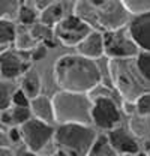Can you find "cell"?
Here are the masks:
<instances>
[{
  "instance_id": "ffe728a7",
  "label": "cell",
  "mask_w": 150,
  "mask_h": 156,
  "mask_svg": "<svg viewBox=\"0 0 150 156\" xmlns=\"http://www.w3.org/2000/svg\"><path fill=\"white\" fill-rule=\"evenodd\" d=\"M18 21L26 26V27H32L36 23H39V12L36 11V8L29 3H21L18 11Z\"/></svg>"
},
{
  "instance_id": "44dd1931",
  "label": "cell",
  "mask_w": 150,
  "mask_h": 156,
  "mask_svg": "<svg viewBox=\"0 0 150 156\" xmlns=\"http://www.w3.org/2000/svg\"><path fill=\"white\" fill-rule=\"evenodd\" d=\"M87 156H117V153L111 147V144L108 141V136L98 135V138H96V141L92 146V149H90Z\"/></svg>"
},
{
  "instance_id": "9a60e30c",
  "label": "cell",
  "mask_w": 150,
  "mask_h": 156,
  "mask_svg": "<svg viewBox=\"0 0 150 156\" xmlns=\"http://www.w3.org/2000/svg\"><path fill=\"white\" fill-rule=\"evenodd\" d=\"M29 108H30L32 117H35L38 120H42L45 123L54 122V110H53L51 98L45 96V95H39V96L30 101Z\"/></svg>"
},
{
  "instance_id": "603a6c76",
  "label": "cell",
  "mask_w": 150,
  "mask_h": 156,
  "mask_svg": "<svg viewBox=\"0 0 150 156\" xmlns=\"http://www.w3.org/2000/svg\"><path fill=\"white\" fill-rule=\"evenodd\" d=\"M15 48L17 51L26 53V51H32L35 47L38 45V42L30 36L29 30H17V38H15Z\"/></svg>"
},
{
  "instance_id": "f546056e",
  "label": "cell",
  "mask_w": 150,
  "mask_h": 156,
  "mask_svg": "<svg viewBox=\"0 0 150 156\" xmlns=\"http://www.w3.org/2000/svg\"><path fill=\"white\" fill-rule=\"evenodd\" d=\"M8 140L12 141V143H18V141H23L21 140V132H20V128H12L8 131Z\"/></svg>"
},
{
  "instance_id": "ac0fdd59",
  "label": "cell",
  "mask_w": 150,
  "mask_h": 156,
  "mask_svg": "<svg viewBox=\"0 0 150 156\" xmlns=\"http://www.w3.org/2000/svg\"><path fill=\"white\" fill-rule=\"evenodd\" d=\"M17 26L11 20H0V47L6 48L9 44H14L17 38Z\"/></svg>"
},
{
  "instance_id": "cb8c5ba5",
  "label": "cell",
  "mask_w": 150,
  "mask_h": 156,
  "mask_svg": "<svg viewBox=\"0 0 150 156\" xmlns=\"http://www.w3.org/2000/svg\"><path fill=\"white\" fill-rule=\"evenodd\" d=\"M21 3L17 0H0V20H11L18 17Z\"/></svg>"
},
{
  "instance_id": "83f0119b",
  "label": "cell",
  "mask_w": 150,
  "mask_h": 156,
  "mask_svg": "<svg viewBox=\"0 0 150 156\" xmlns=\"http://www.w3.org/2000/svg\"><path fill=\"white\" fill-rule=\"evenodd\" d=\"M29 105L30 99L26 96V93L21 89H17L12 95V107H29Z\"/></svg>"
},
{
  "instance_id": "7a4b0ae2",
  "label": "cell",
  "mask_w": 150,
  "mask_h": 156,
  "mask_svg": "<svg viewBox=\"0 0 150 156\" xmlns=\"http://www.w3.org/2000/svg\"><path fill=\"white\" fill-rule=\"evenodd\" d=\"M74 15L101 33L125 29L131 21V14L119 0H78L74 5Z\"/></svg>"
},
{
  "instance_id": "2e32d148",
  "label": "cell",
  "mask_w": 150,
  "mask_h": 156,
  "mask_svg": "<svg viewBox=\"0 0 150 156\" xmlns=\"http://www.w3.org/2000/svg\"><path fill=\"white\" fill-rule=\"evenodd\" d=\"M63 18H65V3L62 2H54L51 6H48L45 11L39 14V23L51 29H54Z\"/></svg>"
},
{
  "instance_id": "4dcf8cb0",
  "label": "cell",
  "mask_w": 150,
  "mask_h": 156,
  "mask_svg": "<svg viewBox=\"0 0 150 156\" xmlns=\"http://www.w3.org/2000/svg\"><path fill=\"white\" fill-rule=\"evenodd\" d=\"M123 111L126 114H137V107H135V102H123Z\"/></svg>"
},
{
  "instance_id": "6da1fadb",
  "label": "cell",
  "mask_w": 150,
  "mask_h": 156,
  "mask_svg": "<svg viewBox=\"0 0 150 156\" xmlns=\"http://www.w3.org/2000/svg\"><path fill=\"white\" fill-rule=\"evenodd\" d=\"M54 80L60 90L92 93L102 83V72L96 60L80 54H65L54 65Z\"/></svg>"
},
{
  "instance_id": "4316f807",
  "label": "cell",
  "mask_w": 150,
  "mask_h": 156,
  "mask_svg": "<svg viewBox=\"0 0 150 156\" xmlns=\"http://www.w3.org/2000/svg\"><path fill=\"white\" fill-rule=\"evenodd\" d=\"M135 107H137V116L150 117V93L140 98L135 102Z\"/></svg>"
},
{
  "instance_id": "d590c367",
  "label": "cell",
  "mask_w": 150,
  "mask_h": 156,
  "mask_svg": "<svg viewBox=\"0 0 150 156\" xmlns=\"http://www.w3.org/2000/svg\"><path fill=\"white\" fill-rule=\"evenodd\" d=\"M5 50H6V48H2V47H0V54H2V53H3Z\"/></svg>"
},
{
  "instance_id": "d6a6232c",
  "label": "cell",
  "mask_w": 150,
  "mask_h": 156,
  "mask_svg": "<svg viewBox=\"0 0 150 156\" xmlns=\"http://www.w3.org/2000/svg\"><path fill=\"white\" fill-rule=\"evenodd\" d=\"M0 147H6V141H5V136L0 132Z\"/></svg>"
},
{
  "instance_id": "9c48e42d",
  "label": "cell",
  "mask_w": 150,
  "mask_h": 156,
  "mask_svg": "<svg viewBox=\"0 0 150 156\" xmlns=\"http://www.w3.org/2000/svg\"><path fill=\"white\" fill-rule=\"evenodd\" d=\"M92 33V29L77 15H68L54 27V38L65 47H77Z\"/></svg>"
},
{
  "instance_id": "1f68e13d",
  "label": "cell",
  "mask_w": 150,
  "mask_h": 156,
  "mask_svg": "<svg viewBox=\"0 0 150 156\" xmlns=\"http://www.w3.org/2000/svg\"><path fill=\"white\" fill-rule=\"evenodd\" d=\"M0 156H15V153L11 147L6 146V147H0Z\"/></svg>"
},
{
  "instance_id": "7c38bea8",
  "label": "cell",
  "mask_w": 150,
  "mask_h": 156,
  "mask_svg": "<svg viewBox=\"0 0 150 156\" xmlns=\"http://www.w3.org/2000/svg\"><path fill=\"white\" fill-rule=\"evenodd\" d=\"M128 32L141 51L150 53V11L134 17L128 24Z\"/></svg>"
},
{
  "instance_id": "5bb4252c",
  "label": "cell",
  "mask_w": 150,
  "mask_h": 156,
  "mask_svg": "<svg viewBox=\"0 0 150 156\" xmlns=\"http://www.w3.org/2000/svg\"><path fill=\"white\" fill-rule=\"evenodd\" d=\"M32 119V113L29 107H11L0 113V125L5 129L20 128Z\"/></svg>"
},
{
  "instance_id": "4fadbf2b",
  "label": "cell",
  "mask_w": 150,
  "mask_h": 156,
  "mask_svg": "<svg viewBox=\"0 0 150 156\" xmlns=\"http://www.w3.org/2000/svg\"><path fill=\"white\" fill-rule=\"evenodd\" d=\"M77 54L92 58V60L102 57L104 56V35L101 32L92 30V33L87 38L77 45Z\"/></svg>"
},
{
  "instance_id": "52a82bcc",
  "label": "cell",
  "mask_w": 150,
  "mask_h": 156,
  "mask_svg": "<svg viewBox=\"0 0 150 156\" xmlns=\"http://www.w3.org/2000/svg\"><path fill=\"white\" fill-rule=\"evenodd\" d=\"M104 35V54L110 58H135L138 56V47L132 41L128 27L107 32Z\"/></svg>"
},
{
  "instance_id": "ba28073f",
  "label": "cell",
  "mask_w": 150,
  "mask_h": 156,
  "mask_svg": "<svg viewBox=\"0 0 150 156\" xmlns=\"http://www.w3.org/2000/svg\"><path fill=\"white\" fill-rule=\"evenodd\" d=\"M120 120H122L120 110L112 98H92V123L96 128L110 132L119 128Z\"/></svg>"
},
{
  "instance_id": "277c9868",
  "label": "cell",
  "mask_w": 150,
  "mask_h": 156,
  "mask_svg": "<svg viewBox=\"0 0 150 156\" xmlns=\"http://www.w3.org/2000/svg\"><path fill=\"white\" fill-rule=\"evenodd\" d=\"M54 123L59 125H89L92 123V98L86 93L57 92L51 98Z\"/></svg>"
},
{
  "instance_id": "d6986e66",
  "label": "cell",
  "mask_w": 150,
  "mask_h": 156,
  "mask_svg": "<svg viewBox=\"0 0 150 156\" xmlns=\"http://www.w3.org/2000/svg\"><path fill=\"white\" fill-rule=\"evenodd\" d=\"M15 90L14 81L0 78V113L12 107V95Z\"/></svg>"
},
{
  "instance_id": "5b68a950",
  "label": "cell",
  "mask_w": 150,
  "mask_h": 156,
  "mask_svg": "<svg viewBox=\"0 0 150 156\" xmlns=\"http://www.w3.org/2000/svg\"><path fill=\"white\" fill-rule=\"evenodd\" d=\"M98 138V132L89 125H59L54 144L59 156H87Z\"/></svg>"
},
{
  "instance_id": "8992f818",
  "label": "cell",
  "mask_w": 150,
  "mask_h": 156,
  "mask_svg": "<svg viewBox=\"0 0 150 156\" xmlns=\"http://www.w3.org/2000/svg\"><path fill=\"white\" fill-rule=\"evenodd\" d=\"M20 132H21V140L26 144L27 150L38 155L54 138L56 129L51 123H45L42 120L32 117L27 123L20 126Z\"/></svg>"
},
{
  "instance_id": "e575fe53",
  "label": "cell",
  "mask_w": 150,
  "mask_h": 156,
  "mask_svg": "<svg viewBox=\"0 0 150 156\" xmlns=\"http://www.w3.org/2000/svg\"><path fill=\"white\" fill-rule=\"evenodd\" d=\"M146 152H147V153H150V141H147V143H146Z\"/></svg>"
},
{
  "instance_id": "3957f363",
  "label": "cell",
  "mask_w": 150,
  "mask_h": 156,
  "mask_svg": "<svg viewBox=\"0 0 150 156\" xmlns=\"http://www.w3.org/2000/svg\"><path fill=\"white\" fill-rule=\"evenodd\" d=\"M108 74L112 87L125 102H137L150 93V83L141 75L135 58H110Z\"/></svg>"
},
{
  "instance_id": "e0dca14e",
  "label": "cell",
  "mask_w": 150,
  "mask_h": 156,
  "mask_svg": "<svg viewBox=\"0 0 150 156\" xmlns=\"http://www.w3.org/2000/svg\"><path fill=\"white\" fill-rule=\"evenodd\" d=\"M20 89L26 93V96L29 98L30 101L41 95V78H39V75H38V72L35 69L27 71L21 77V87Z\"/></svg>"
},
{
  "instance_id": "8fae6325",
  "label": "cell",
  "mask_w": 150,
  "mask_h": 156,
  "mask_svg": "<svg viewBox=\"0 0 150 156\" xmlns=\"http://www.w3.org/2000/svg\"><path fill=\"white\" fill-rule=\"evenodd\" d=\"M107 136H108V141L114 149V152L117 153V156H137L140 153L138 141L125 128L119 126V128L110 131Z\"/></svg>"
},
{
  "instance_id": "f1b7e54d",
  "label": "cell",
  "mask_w": 150,
  "mask_h": 156,
  "mask_svg": "<svg viewBox=\"0 0 150 156\" xmlns=\"http://www.w3.org/2000/svg\"><path fill=\"white\" fill-rule=\"evenodd\" d=\"M47 51H48V48H47L44 44H38L36 47L30 51V58H32V62L42 60V58L47 56Z\"/></svg>"
},
{
  "instance_id": "7402d4cb",
  "label": "cell",
  "mask_w": 150,
  "mask_h": 156,
  "mask_svg": "<svg viewBox=\"0 0 150 156\" xmlns=\"http://www.w3.org/2000/svg\"><path fill=\"white\" fill-rule=\"evenodd\" d=\"M29 33L38 44H44L50 39H54V29H51L45 24H41V23H36L35 26L29 27Z\"/></svg>"
},
{
  "instance_id": "484cf974",
  "label": "cell",
  "mask_w": 150,
  "mask_h": 156,
  "mask_svg": "<svg viewBox=\"0 0 150 156\" xmlns=\"http://www.w3.org/2000/svg\"><path fill=\"white\" fill-rule=\"evenodd\" d=\"M137 66L141 72V75L150 83V53L149 51H140L135 57Z\"/></svg>"
},
{
  "instance_id": "30bf717a",
  "label": "cell",
  "mask_w": 150,
  "mask_h": 156,
  "mask_svg": "<svg viewBox=\"0 0 150 156\" xmlns=\"http://www.w3.org/2000/svg\"><path fill=\"white\" fill-rule=\"evenodd\" d=\"M30 54H24L17 50H5L0 54V77L2 80L14 81L30 71Z\"/></svg>"
},
{
  "instance_id": "8d00e7d4",
  "label": "cell",
  "mask_w": 150,
  "mask_h": 156,
  "mask_svg": "<svg viewBox=\"0 0 150 156\" xmlns=\"http://www.w3.org/2000/svg\"><path fill=\"white\" fill-rule=\"evenodd\" d=\"M137 156H138V155H137Z\"/></svg>"
},
{
  "instance_id": "d4e9b609",
  "label": "cell",
  "mask_w": 150,
  "mask_h": 156,
  "mask_svg": "<svg viewBox=\"0 0 150 156\" xmlns=\"http://www.w3.org/2000/svg\"><path fill=\"white\" fill-rule=\"evenodd\" d=\"M123 5L128 9V12L134 17L146 14L150 11V2H146V0H125Z\"/></svg>"
},
{
  "instance_id": "836d02e7",
  "label": "cell",
  "mask_w": 150,
  "mask_h": 156,
  "mask_svg": "<svg viewBox=\"0 0 150 156\" xmlns=\"http://www.w3.org/2000/svg\"><path fill=\"white\" fill-rule=\"evenodd\" d=\"M21 156H38L36 153H32V152H26L24 155H21Z\"/></svg>"
}]
</instances>
